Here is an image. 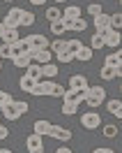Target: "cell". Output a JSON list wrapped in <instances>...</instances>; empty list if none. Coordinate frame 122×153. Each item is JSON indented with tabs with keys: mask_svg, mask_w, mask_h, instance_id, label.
I'll list each match as a JSON object with an SVG mask.
<instances>
[{
	"mask_svg": "<svg viewBox=\"0 0 122 153\" xmlns=\"http://www.w3.org/2000/svg\"><path fill=\"white\" fill-rule=\"evenodd\" d=\"M92 53H94L92 49L83 44V47H81V49L74 53V60H83V63H88V60H92Z\"/></svg>",
	"mask_w": 122,
	"mask_h": 153,
	"instance_id": "e0dca14e",
	"label": "cell"
},
{
	"mask_svg": "<svg viewBox=\"0 0 122 153\" xmlns=\"http://www.w3.org/2000/svg\"><path fill=\"white\" fill-rule=\"evenodd\" d=\"M7 134H9V130H7L5 125L0 123V139H7Z\"/></svg>",
	"mask_w": 122,
	"mask_h": 153,
	"instance_id": "ab89813d",
	"label": "cell"
},
{
	"mask_svg": "<svg viewBox=\"0 0 122 153\" xmlns=\"http://www.w3.org/2000/svg\"><path fill=\"white\" fill-rule=\"evenodd\" d=\"M85 100L83 91H76V88H65V95H62V102H74V105H81Z\"/></svg>",
	"mask_w": 122,
	"mask_h": 153,
	"instance_id": "ba28073f",
	"label": "cell"
},
{
	"mask_svg": "<svg viewBox=\"0 0 122 153\" xmlns=\"http://www.w3.org/2000/svg\"><path fill=\"white\" fill-rule=\"evenodd\" d=\"M53 58H58V60H60V63H72V60H74V56H72V53H67V51H62V53H58V56H53Z\"/></svg>",
	"mask_w": 122,
	"mask_h": 153,
	"instance_id": "8d00e7d4",
	"label": "cell"
},
{
	"mask_svg": "<svg viewBox=\"0 0 122 153\" xmlns=\"http://www.w3.org/2000/svg\"><path fill=\"white\" fill-rule=\"evenodd\" d=\"M42 67V79L46 76V79H51V76L58 74V65H53V63H46V65H39Z\"/></svg>",
	"mask_w": 122,
	"mask_h": 153,
	"instance_id": "603a6c76",
	"label": "cell"
},
{
	"mask_svg": "<svg viewBox=\"0 0 122 153\" xmlns=\"http://www.w3.org/2000/svg\"><path fill=\"white\" fill-rule=\"evenodd\" d=\"M51 33L56 35V37H62L67 30H65V26H62V19H58V21H51Z\"/></svg>",
	"mask_w": 122,
	"mask_h": 153,
	"instance_id": "cb8c5ba5",
	"label": "cell"
},
{
	"mask_svg": "<svg viewBox=\"0 0 122 153\" xmlns=\"http://www.w3.org/2000/svg\"><path fill=\"white\" fill-rule=\"evenodd\" d=\"M120 74H122V67H120V70H115V67H108V65H104L102 72H99V76L106 79V81H111V79H115V76H120Z\"/></svg>",
	"mask_w": 122,
	"mask_h": 153,
	"instance_id": "ac0fdd59",
	"label": "cell"
},
{
	"mask_svg": "<svg viewBox=\"0 0 122 153\" xmlns=\"http://www.w3.org/2000/svg\"><path fill=\"white\" fill-rule=\"evenodd\" d=\"M115 134H118V128H115V125H104V137L113 139Z\"/></svg>",
	"mask_w": 122,
	"mask_h": 153,
	"instance_id": "d590c367",
	"label": "cell"
},
{
	"mask_svg": "<svg viewBox=\"0 0 122 153\" xmlns=\"http://www.w3.org/2000/svg\"><path fill=\"white\" fill-rule=\"evenodd\" d=\"M88 14H90V16H97V14H102V5H97V2H90V5H88Z\"/></svg>",
	"mask_w": 122,
	"mask_h": 153,
	"instance_id": "e575fe53",
	"label": "cell"
},
{
	"mask_svg": "<svg viewBox=\"0 0 122 153\" xmlns=\"http://www.w3.org/2000/svg\"><path fill=\"white\" fill-rule=\"evenodd\" d=\"M60 16H62V12L58 10V7H48V10H46V19L48 21H58Z\"/></svg>",
	"mask_w": 122,
	"mask_h": 153,
	"instance_id": "1f68e13d",
	"label": "cell"
},
{
	"mask_svg": "<svg viewBox=\"0 0 122 153\" xmlns=\"http://www.w3.org/2000/svg\"><path fill=\"white\" fill-rule=\"evenodd\" d=\"M56 153H72V149H67V146H60Z\"/></svg>",
	"mask_w": 122,
	"mask_h": 153,
	"instance_id": "b9f144b4",
	"label": "cell"
},
{
	"mask_svg": "<svg viewBox=\"0 0 122 153\" xmlns=\"http://www.w3.org/2000/svg\"><path fill=\"white\" fill-rule=\"evenodd\" d=\"M104 37V47H113V49H120V30H113V28H106L104 33H99Z\"/></svg>",
	"mask_w": 122,
	"mask_h": 153,
	"instance_id": "277c9868",
	"label": "cell"
},
{
	"mask_svg": "<svg viewBox=\"0 0 122 153\" xmlns=\"http://www.w3.org/2000/svg\"><path fill=\"white\" fill-rule=\"evenodd\" d=\"M12 102H14V97H12L7 91H0V107L2 105H12Z\"/></svg>",
	"mask_w": 122,
	"mask_h": 153,
	"instance_id": "836d02e7",
	"label": "cell"
},
{
	"mask_svg": "<svg viewBox=\"0 0 122 153\" xmlns=\"http://www.w3.org/2000/svg\"><path fill=\"white\" fill-rule=\"evenodd\" d=\"M26 42H28L32 49H48V42H51V39L44 37V35H39V33H35V35H28Z\"/></svg>",
	"mask_w": 122,
	"mask_h": 153,
	"instance_id": "30bf717a",
	"label": "cell"
},
{
	"mask_svg": "<svg viewBox=\"0 0 122 153\" xmlns=\"http://www.w3.org/2000/svg\"><path fill=\"white\" fill-rule=\"evenodd\" d=\"M53 84H56V81H51V79H39L37 84H35V88H32V93H30V95H37V97H42V95H51Z\"/></svg>",
	"mask_w": 122,
	"mask_h": 153,
	"instance_id": "52a82bcc",
	"label": "cell"
},
{
	"mask_svg": "<svg viewBox=\"0 0 122 153\" xmlns=\"http://www.w3.org/2000/svg\"><path fill=\"white\" fill-rule=\"evenodd\" d=\"M2 33H5V26H2V21H0V37H2Z\"/></svg>",
	"mask_w": 122,
	"mask_h": 153,
	"instance_id": "ee69618b",
	"label": "cell"
},
{
	"mask_svg": "<svg viewBox=\"0 0 122 153\" xmlns=\"http://www.w3.org/2000/svg\"><path fill=\"white\" fill-rule=\"evenodd\" d=\"M120 26H122V14L120 12H118V14H111V28L120 30Z\"/></svg>",
	"mask_w": 122,
	"mask_h": 153,
	"instance_id": "d6a6232c",
	"label": "cell"
},
{
	"mask_svg": "<svg viewBox=\"0 0 122 153\" xmlns=\"http://www.w3.org/2000/svg\"><path fill=\"white\" fill-rule=\"evenodd\" d=\"M92 23H94V28H97V33H104L106 28H111V16L102 12V14L92 16Z\"/></svg>",
	"mask_w": 122,
	"mask_h": 153,
	"instance_id": "8fae6325",
	"label": "cell"
},
{
	"mask_svg": "<svg viewBox=\"0 0 122 153\" xmlns=\"http://www.w3.org/2000/svg\"><path fill=\"white\" fill-rule=\"evenodd\" d=\"M85 28H88V21H83V16H81V19H76L74 23H72V30H74V33H83Z\"/></svg>",
	"mask_w": 122,
	"mask_h": 153,
	"instance_id": "4dcf8cb0",
	"label": "cell"
},
{
	"mask_svg": "<svg viewBox=\"0 0 122 153\" xmlns=\"http://www.w3.org/2000/svg\"><path fill=\"white\" fill-rule=\"evenodd\" d=\"M0 153H14V151H9V149H0Z\"/></svg>",
	"mask_w": 122,
	"mask_h": 153,
	"instance_id": "f6af8a7d",
	"label": "cell"
},
{
	"mask_svg": "<svg viewBox=\"0 0 122 153\" xmlns=\"http://www.w3.org/2000/svg\"><path fill=\"white\" fill-rule=\"evenodd\" d=\"M90 49H92V51H97V49H104V37L99 35V33H94L92 37H90Z\"/></svg>",
	"mask_w": 122,
	"mask_h": 153,
	"instance_id": "484cf974",
	"label": "cell"
},
{
	"mask_svg": "<svg viewBox=\"0 0 122 153\" xmlns=\"http://www.w3.org/2000/svg\"><path fill=\"white\" fill-rule=\"evenodd\" d=\"M0 114L5 116L7 121H19V118H21L19 111L14 109V102H12V105H2V107H0Z\"/></svg>",
	"mask_w": 122,
	"mask_h": 153,
	"instance_id": "5bb4252c",
	"label": "cell"
},
{
	"mask_svg": "<svg viewBox=\"0 0 122 153\" xmlns=\"http://www.w3.org/2000/svg\"><path fill=\"white\" fill-rule=\"evenodd\" d=\"M92 153H115V151H113V149H94Z\"/></svg>",
	"mask_w": 122,
	"mask_h": 153,
	"instance_id": "60d3db41",
	"label": "cell"
},
{
	"mask_svg": "<svg viewBox=\"0 0 122 153\" xmlns=\"http://www.w3.org/2000/svg\"><path fill=\"white\" fill-rule=\"evenodd\" d=\"M62 95H65V86H60V84H53L51 97H62Z\"/></svg>",
	"mask_w": 122,
	"mask_h": 153,
	"instance_id": "74e56055",
	"label": "cell"
},
{
	"mask_svg": "<svg viewBox=\"0 0 122 153\" xmlns=\"http://www.w3.org/2000/svg\"><path fill=\"white\" fill-rule=\"evenodd\" d=\"M26 149L30 153H44V137H39V134H28L26 137Z\"/></svg>",
	"mask_w": 122,
	"mask_h": 153,
	"instance_id": "5b68a950",
	"label": "cell"
},
{
	"mask_svg": "<svg viewBox=\"0 0 122 153\" xmlns=\"http://www.w3.org/2000/svg\"><path fill=\"white\" fill-rule=\"evenodd\" d=\"M48 128H51V123H48L46 118H39V121H35V125H32V132L39 134V137H44V134L48 132Z\"/></svg>",
	"mask_w": 122,
	"mask_h": 153,
	"instance_id": "2e32d148",
	"label": "cell"
},
{
	"mask_svg": "<svg viewBox=\"0 0 122 153\" xmlns=\"http://www.w3.org/2000/svg\"><path fill=\"white\" fill-rule=\"evenodd\" d=\"M32 60H35L37 65H46V63H51V60H53V53H51L48 49H37V53L32 56Z\"/></svg>",
	"mask_w": 122,
	"mask_h": 153,
	"instance_id": "7c38bea8",
	"label": "cell"
},
{
	"mask_svg": "<svg viewBox=\"0 0 122 153\" xmlns=\"http://www.w3.org/2000/svg\"><path fill=\"white\" fill-rule=\"evenodd\" d=\"M26 76H30V79L39 81V79H42V67H39L37 63H30V65L26 67Z\"/></svg>",
	"mask_w": 122,
	"mask_h": 153,
	"instance_id": "44dd1931",
	"label": "cell"
},
{
	"mask_svg": "<svg viewBox=\"0 0 122 153\" xmlns=\"http://www.w3.org/2000/svg\"><path fill=\"white\" fill-rule=\"evenodd\" d=\"M81 125H83L85 130H99V125H102V116L97 114V109H90V111L81 114Z\"/></svg>",
	"mask_w": 122,
	"mask_h": 153,
	"instance_id": "7a4b0ae2",
	"label": "cell"
},
{
	"mask_svg": "<svg viewBox=\"0 0 122 153\" xmlns=\"http://www.w3.org/2000/svg\"><path fill=\"white\" fill-rule=\"evenodd\" d=\"M32 23H35V14H32V12H26V10H23V14H21V26L30 28Z\"/></svg>",
	"mask_w": 122,
	"mask_h": 153,
	"instance_id": "83f0119b",
	"label": "cell"
},
{
	"mask_svg": "<svg viewBox=\"0 0 122 153\" xmlns=\"http://www.w3.org/2000/svg\"><path fill=\"white\" fill-rule=\"evenodd\" d=\"M30 2H32V5H37V7H39V5H44L46 0H30Z\"/></svg>",
	"mask_w": 122,
	"mask_h": 153,
	"instance_id": "7bdbcfd3",
	"label": "cell"
},
{
	"mask_svg": "<svg viewBox=\"0 0 122 153\" xmlns=\"http://www.w3.org/2000/svg\"><path fill=\"white\" fill-rule=\"evenodd\" d=\"M12 60H14V65H16V67H21V70H26V67H28L30 63H32V60H30V56H28V53H21V56L12 58Z\"/></svg>",
	"mask_w": 122,
	"mask_h": 153,
	"instance_id": "d4e9b609",
	"label": "cell"
},
{
	"mask_svg": "<svg viewBox=\"0 0 122 153\" xmlns=\"http://www.w3.org/2000/svg\"><path fill=\"white\" fill-rule=\"evenodd\" d=\"M35 79H30V76H21V81H19V86H21V91L23 93H32V88H35Z\"/></svg>",
	"mask_w": 122,
	"mask_h": 153,
	"instance_id": "7402d4cb",
	"label": "cell"
},
{
	"mask_svg": "<svg viewBox=\"0 0 122 153\" xmlns=\"http://www.w3.org/2000/svg\"><path fill=\"white\" fill-rule=\"evenodd\" d=\"M106 109H108V114H113L115 118L122 116V102L120 100H108V102H106Z\"/></svg>",
	"mask_w": 122,
	"mask_h": 153,
	"instance_id": "ffe728a7",
	"label": "cell"
},
{
	"mask_svg": "<svg viewBox=\"0 0 122 153\" xmlns=\"http://www.w3.org/2000/svg\"><path fill=\"white\" fill-rule=\"evenodd\" d=\"M76 111H78V105H74V102H62V114L65 116H74Z\"/></svg>",
	"mask_w": 122,
	"mask_h": 153,
	"instance_id": "f1b7e54d",
	"label": "cell"
},
{
	"mask_svg": "<svg viewBox=\"0 0 122 153\" xmlns=\"http://www.w3.org/2000/svg\"><path fill=\"white\" fill-rule=\"evenodd\" d=\"M2 44H14V42H19L21 35H19V28H5V33H2Z\"/></svg>",
	"mask_w": 122,
	"mask_h": 153,
	"instance_id": "4fadbf2b",
	"label": "cell"
},
{
	"mask_svg": "<svg viewBox=\"0 0 122 153\" xmlns=\"http://www.w3.org/2000/svg\"><path fill=\"white\" fill-rule=\"evenodd\" d=\"M104 65L120 70V67H122V53H120V49H118L115 53H111V56H106V63H104Z\"/></svg>",
	"mask_w": 122,
	"mask_h": 153,
	"instance_id": "d6986e66",
	"label": "cell"
},
{
	"mask_svg": "<svg viewBox=\"0 0 122 153\" xmlns=\"http://www.w3.org/2000/svg\"><path fill=\"white\" fill-rule=\"evenodd\" d=\"M48 137H53V139H60V142H69L72 139V130L69 128H62V125H53L51 123V128H48Z\"/></svg>",
	"mask_w": 122,
	"mask_h": 153,
	"instance_id": "8992f818",
	"label": "cell"
},
{
	"mask_svg": "<svg viewBox=\"0 0 122 153\" xmlns=\"http://www.w3.org/2000/svg\"><path fill=\"white\" fill-rule=\"evenodd\" d=\"M0 2H14V0H0Z\"/></svg>",
	"mask_w": 122,
	"mask_h": 153,
	"instance_id": "bcb514c9",
	"label": "cell"
},
{
	"mask_svg": "<svg viewBox=\"0 0 122 153\" xmlns=\"http://www.w3.org/2000/svg\"><path fill=\"white\" fill-rule=\"evenodd\" d=\"M69 88H76V91H88L90 84H88V76L85 74H72L69 76Z\"/></svg>",
	"mask_w": 122,
	"mask_h": 153,
	"instance_id": "9c48e42d",
	"label": "cell"
},
{
	"mask_svg": "<svg viewBox=\"0 0 122 153\" xmlns=\"http://www.w3.org/2000/svg\"><path fill=\"white\" fill-rule=\"evenodd\" d=\"M104 100H106V88H102V86H90L88 91H85V100H83V102L90 107V109H97Z\"/></svg>",
	"mask_w": 122,
	"mask_h": 153,
	"instance_id": "6da1fadb",
	"label": "cell"
},
{
	"mask_svg": "<svg viewBox=\"0 0 122 153\" xmlns=\"http://www.w3.org/2000/svg\"><path fill=\"white\" fill-rule=\"evenodd\" d=\"M62 19H69V21L81 19V7H76V5H67L65 10H62Z\"/></svg>",
	"mask_w": 122,
	"mask_h": 153,
	"instance_id": "9a60e30c",
	"label": "cell"
},
{
	"mask_svg": "<svg viewBox=\"0 0 122 153\" xmlns=\"http://www.w3.org/2000/svg\"><path fill=\"white\" fill-rule=\"evenodd\" d=\"M81 47H83V42H81V39H67V53H72V56H74Z\"/></svg>",
	"mask_w": 122,
	"mask_h": 153,
	"instance_id": "4316f807",
	"label": "cell"
},
{
	"mask_svg": "<svg viewBox=\"0 0 122 153\" xmlns=\"http://www.w3.org/2000/svg\"><path fill=\"white\" fill-rule=\"evenodd\" d=\"M14 109H16V111H19V116H21V114H28L30 105L26 102V100H14Z\"/></svg>",
	"mask_w": 122,
	"mask_h": 153,
	"instance_id": "f546056e",
	"label": "cell"
},
{
	"mask_svg": "<svg viewBox=\"0 0 122 153\" xmlns=\"http://www.w3.org/2000/svg\"><path fill=\"white\" fill-rule=\"evenodd\" d=\"M53 2H67V0H53Z\"/></svg>",
	"mask_w": 122,
	"mask_h": 153,
	"instance_id": "7dc6e473",
	"label": "cell"
},
{
	"mask_svg": "<svg viewBox=\"0 0 122 153\" xmlns=\"http://www.w3.org/2000/svg\"><path fill=\"white\" fill-rule=\"evenodd\" d=\"M21 14H23L21 7H12V10L5 14L2 26H5V28H21Z\"/></svg>",
	"mask_w": 122,
	"mask_h": 153,
	"instance_id": "3957f363",
	"label": "cell"
},
{
	"mask_svg": "<svg viewBox=\"0 0 122 153\" xmlns=\"http://www.w3.org/2000/svg\"><path fill=\"white\" fill-rule=\"evenodd\" d=\"M0 58H9V44H2L0 47Z\"/></svg>",
	"mask_w": 122,
	"mask_h": 153,
	"instance_id": "f35d334b",
	"label": "cell"
},
{
	"mask_svg": "<svg viewBox=\"0 0 122 153\" xmlns=\"http://www.w3.org/2000/svg\"><path fill=\"white\" fill-rule=\"evenodd\" d=\"M0 70H2V58H0Z\"/></svg>",
	"mask_w": 122,
	"mask_h": 153,
	"instance_id": "c3c4849f",
	"label": "cell"
}]
</instances>
